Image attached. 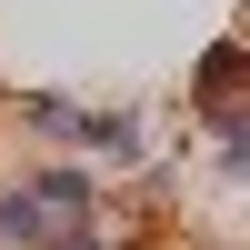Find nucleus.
<instances>
[{
	"mask_svg": "<svg viewBox=\"0 0 250 250\" xmlns=\"http://www.w3.org/2000/svg\"><path fill=\"white\" fill-rule=\"evenodd\" d=\"M50 250H110V230H100V220H90V230H60Z\"/></svg>",
	"mask_w": 250,
	"mask_h": 250,
	"instance_id": "obj_6",
	"label": "nucleus"
},
{
	"mask_svg": "<svg viewBox=\"0 0 250 250\" xmlns=\"http://www.w3.org/2000/svg\"><path fill=\"white\" fill-rule=\"evenodd\" d=\"M20 190L40 200L50 240H60V230H90V220H100V170H80V160H20Z\"/></svg>",
	"mask_w": 250,
	"mask_h": 250,
	"instance_id": "obj_2",
	"label": "nucleus"
},
{
	"mask_svg": "<svg viewBox=\"0 0 250 250\" xmlns=\"http://www.w3.org/2000/svg\"><path fill=\"white\" fill-rule=\"evenodd\" d=\"M80 110H90V100H60V90H0V120H10V130H30L40 160H70Z\"/></svg>",
	"mask_w": 250,
	"mask_h": 250,
	"instance_id": "obj_4",
	"label": "nucleus"
},
{
	"mask_svg": "<svg viewBox=\"0 0 250 250\" xmlns=\"http://www.w3.org/2000/svg\"><path fill=\"white\" fill-rule=\"evenodd\" d=\"M220 110H250V30L210 40L190 70V120H220Z\"/></svg>",
	"mask_w": 250,
	"mask_h": 250,
	"instance_id": "obj_3",
	"label": "nucleus"
},
{
	"mask_svg": "<svg viewBox=\"0 0 250 250\" xmlns=\"http://www.w3.org/2000/svg\"><path fill=\"white\" fill-rule=\"evenodd\" d=\"M80 170H150V120L130 110V100H110V110H80V140H70Z\"/></svg>",
	"mask_w": 250,
	"mask_h": 250,
	"instance_id": "obj_1",
	"label": "nucleus"
},
{
	"mask_svg": "<svg viewBox=\"0 0 250 250\" xmlns=\"http://www.w3.org/2000/svg\"><path fill=\"white\" fill-rule=\"evenodd\" d=\"M200 130H210V170L250 180V110H220V120H200Z\"/></svg>",
	"mask_w": 250,
	"mask_h": 250,
	"instance_id": "obj_5",
	"label": "nucleus"
}]
</instances>
